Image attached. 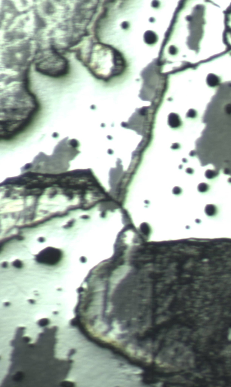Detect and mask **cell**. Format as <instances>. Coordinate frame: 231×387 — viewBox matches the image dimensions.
<instances>
[{
    "label": "cell",
    "instance_id": "cell-1",
    "mask_svg": "<svg viewBox=\"0 0 231 387\" xmlns=\"http://www.w3.org/2000/svg\"><path fill=\"white\" fill-rule=\"evenodd\" d=\"M39 109L36 97L25 81L5 88L1 92L0 138L9 140L26 129Z\"/></svg>",
    "mask_w": 231,
    "mask_h": 387
},
{
    "label": "cell",
    "instance_id": "cell-2",
    "mask_svg": "<svg viewBox=\"0 0 231 387\" xmlns=\"http://www.w3.org/2000/svg\"><path fill=\"white\" fill-rule=\"evenodd\" d=\"M36 70L39 73L50 77H62L68 73V62L60 54L49 52L37 63Z\"/></svg>",
    "mask_w": 231,
    "mask_h": 387
},
{
    "label": "cell",
    "instance_id": "cell-3",
    "mask_svg": "<svg viewBox=\"0 0 231 387\" xmlns=\"http://www.w3.org/2000/svg\"><path fill=\"white\" fill-rule=\"evenodd\" d=\"M61 257V252L58 250L48 248L39 253L37 260L40 263L53 265L57 264L60 260Z\"/></svg>",
    "mask_w": 231,
    "mask_h": 387
},
{
    "label": "cell",
    "instance_id": "cell-4",
    "mask_svg": "<svg viewBox=\"0 0 231 387\" xmlns=\"http://www.w3.org/2000/svg\"><path fill=\"white\" fill-rule=\"evenodd\" d=\"M208 82L209 83L211 86H215V85H216L218 83V79L217 76L214 75H209L208 78Z\"/></svg>",
    "mask_w": 231,
    "mask_h": 387
}]
</instances>
